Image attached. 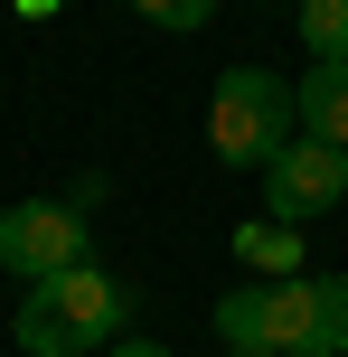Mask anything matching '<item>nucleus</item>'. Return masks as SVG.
I'll list each match as a JSON object with an SVG mask.
<instances>
[{
	"label": "nucleus",
	"mask_w": 348,
	"mask_h": 357,
	"mask_svg": "<svg viewBox=\"0 0 348 357\" xmlns=\"http://www.w3.org/2000/svg\"><path fill=\"white\" fill-rule=\"evenodd\" d=\"M10 10H19V19H56L66 0H10Z\"/></svg>",
	"instance_id": "obj_11"
},
{
	"label": "nucleus",
	"mask_w": 348,
	"mask_h": 357,
	"mask_svg": "<svg viewBox=\"0 0 348 357\" xmlns=\"http://www.w3.org/2000/svg\"><path fill=\"white\" fill-rule=\"evenodd\" d=\"M292 104H301V132H311V142L348 151V56H311V75L292 85Z\"/></svg>",
	"instance_id": "obj_7"
},
{
	"label": "nucleus",
	"mask_w": 348,
	"mask_h": 357,
	"mask_svg": "<svg viewBox=\"0 0 348 357\" xmlns=\"http://www.w3.org/2000/svg\"><path fill=\"white\" fill-rule=\"evenodd\" d=\"M226 357H348V282L292 273V282H236L217 301Z\"/></svg>",
	"instance_id": "obj_1"
},
{
	"label": "nucleus",
	"mask_w": 348,
	"mask_h": 357,
	"mask_svg": "<svg viewBox=\"0 0 348 357\" xmlns=\"http://www.w3.org/2000/svg\"><path fill=\"white\" fill-rule=\"evenodd\" d=\"M104 357H169V348H151V339H113Z\"/></svg>",
	"instance_id": "obj_10"
},
{
	"label": "nucleus",
	"mask_w": 348,
	"mask_h": 357,
	"mask_svg": "<svg viewBox=\"0 0 348 357\" xmlns=\"http://www.w3.org/2000/svg\"><path fill=\"white\" fill-rule=\"evenodd\" d=\"M132 10H142L151 29H207V19H217V0H132Z\"/></svg>",
	"instance_id": "obj_9"
},
{
	"label": "nucleus",
	"mask_w": 348,
	"mask_h": 357,
	"mask_svg": "<svg viewBox=\"0 0 348 357\" xmlns=\"http://www.w3.org/2000/svg\"><path fill=\"white\" fill-rule=\"evenodd\" d=\"M292 132H301V104H292L282 75H264V66H226L217 75V94H207V151L226 169H273Z\"/></svg>",
	"instance_id": "obj_3"
},
{
	"label": "nucleus",
	"mask_w": 348,
	"mask_h": 357,
	"mask_svg": "<svg viewBox=\"0 0 348 357\" xmlns=\"http://www.w3.org/2000/svg\"><path fill=\"white\" fill-rule=\"evenodd\" d=\"M85 245H94V235H85V207H66V197L0 207V273H19V282H47V273L94 264Z\"/></svg>",
	"instance_id": "obj_4"
},
{
	"label": "nucleus",
	"mask_w": 348,
	"mask_h": 357,
	"mask_svg": "<svg viewBox=\"0 0 348 357\" xmlns=\"http://www.w3.org/2000/svg\"><path fill=\"white\" fill-rule=\"evenodd\" d=\"M339 197H348V151L311 142V132H292V142H282V160L264 169V207L292 216V226H311V216H330Z\"/></svg>",
	"instance_id": "obj_5"
},
{
	"label": "nucleus",
	"mask_w": 348,
	"mask_h": 357,
	"mask_svg": "<svg viewBox=\"0 0 348 357\" xmlns=\"http://www.w3.org/2000/svg\"><path fill=\"white\" fill-rule=\"evenodd\" d=\"M301 47L311 56H348V0H301Z\"/></svg>",
	"instance_id": "obj_8"
},
{
	"label": "nucleus",
	"mask_w": 348,
	"mask_h": 357,
	"mask_svg": "<svg viewBox=\"0 0 348 357\" xmlns=\"http://www.w3.org/2000/svg\"><path fill=\"white\" fill-rule=\"evenodd\" d=\"M236 264L255 282H292V273H311V245H301L292 216H245L236 226Z\"/></svg>",
	"instance_id": "obj_6"
},
{
	"label": "nucleus",
	"mask_w": 348,
	"mask_h": 357,
	"mask_svg": "<svg viewBox=\"0 0 348 357\" xmlns=\"http://www.w3.org/2000/svg\"><path fill=\"white\" fill-rule=\"evenodd\" d=\"M132 320V282H113L104 264H75V273H47V282L19 291V320L10 339L29 357H85V348H113Z\"/></svg>",
	"instance_id": "obj_2"
}]
</instances>
